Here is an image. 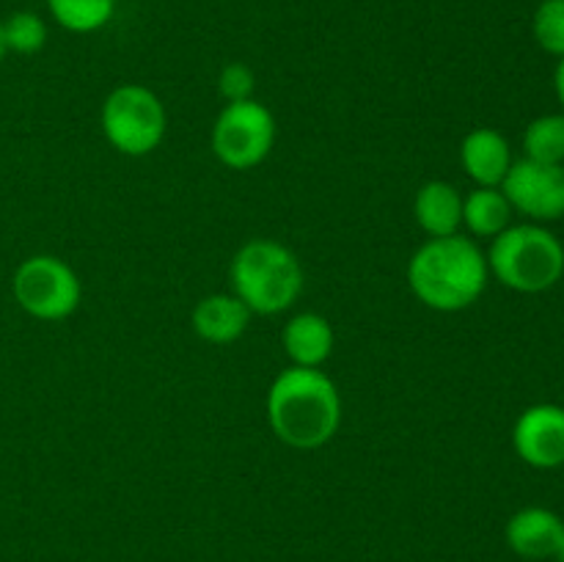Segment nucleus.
I'll use <instances>...</instances> for the list:
<instances>
[{"instance_id": "aec40b11", "label": "nucleus", "mask_w": 564, "mask_h": 562, "mask_svg": "<svg viewBox=\"0 0 564 562\" xmlns=\"http://www.w3.org/2000/svg\"><path fill=\"white\" fill-rule=\"evenodd\" d=\"M253 88H257V75L242 61H229L218 75V91L226 102H246L253 99Z\"/></svg>"}, {"instance_id": "9d476101", "label": "nucleus", "mask_w": 564, "mask_h": 562, "mask_svg": "<svg viewBox=\"0 0 564 562\" xmlns=\"http://www.w3.org/2000/svg\"><path fill=\"white\" fill-rule=\"evenodd\" d=\"M564 521L549 507H523L507 521V545L523 560H549L556 554Z\"/></svg>"}, {"instance_id": "5701e85b", "label": "nucleus", "mask_w": 564, "mask_h": 562, "mask_svg": "<svg viewBox=\"0 0 564 562\" xmlns=\"http://www.w3.org/2000/svg\"><path fill=\"white\" fill-rule=\"evenodd\" d=\"M554 560H556V562H564V532H562V540H560V545H556V554H554Z\"/></svg>"}, {"instance_id": "6ab92c4d", "label": "nucleus", "mask_w": 564, "mask_h": 562, "mask_svg": "<svg viewBox=\"0 0 564 562\" xmlns=\"http://www.w3.org/2000/svg\"><path fill=\"white\" fill-rule=\"evenodd\" d=\"M534 42L549 55H564V0H540L532 20Z\"/></svg>"}, {"instance_id": "f8f14e48", "label": "nucleus", "mask_w": 564, "mask_h": 562, "mask_svg": "<svg viewBox=\"0 0 564 562\" xmlns=\"http://www.w3.org/2000/svg\"><path fill=\"white\" fill-rule=\"evenodd\" d=\"M251 323V309L231 292L207 295L193 309V331L209 345H231L246 334Z\"/></svg>"}, {"instance_id": "6e6552de", "label": "nucleus", "mask_w": 564, "mask_h": 562, "mask_svg": "<svg viewBox=\"0 0 564 562\" xmlns=\"http://www.w3.org/2000/svg\"><path fill=\"white\" fill-rule=\"evenodd\" d=\"M501 193L512 204V213L532 218V224L560 220L564 215V165L512 160Z\"/></svg>"}, {"instance_id": "412c9836", "label": "nucleus", "mask_w": 564, "mask_h": 562, "mask_svg": "<svg viewBox=\"0 0 564 562\" xmlns=\"http://www.w3.org/2000/svg\"><path fill=\"white\" fill-rule=\"evenodd\" d=\"M554 88H556V97H560V105H562V110H564V55L560 58V64H556Z\"/></svg>"}, {"instance_id": "f257e3e1", "label": "nucleus", "mask_w": 564, "mask_h": 562, "mask_svg": "<svg viewBox=\"0 0 564 562\" xmlns=\"http://www.w3.org/2000/svg\"><path fill=\"white\" fill-rule=\"evenodd\" d=\"M268 422L286 446L319 450L341 424L339 389L323 369L292 364L270 386Z\"/></svg>"}, {"instance_id": "423d86ee", "label": "nucleus", "mask_w": 564, "mask_h": 562, "mask_svg": "<svg viewBox=\"0 0 564 562\" xmlns=\"http://www.w3.org/2000/svg\"><path fill=\"white\" fill-rule=\"evenodd\" d=\"M11 292L22 312L36 320H64L80 306L83 287L75 270L58 257L36 253L28 257L11 279Z\"/></svg>"}, {"instance_id": "0eeeda50", "label": "nucleus", "mask_w": 564, "mask_h": 562, "mask_svg": "<svg viewBox=\"0 0 564 562\" xmlns=\"http://www.w3.org/2000/svg\"><path fill=\"white\" fill-rule=\"evenodd\" d=\"M275 143V119L259 99L226 102L213 127V152L226 169L248 171L262 163Z\"/></svg>"}, {"instance_id": "dca6fc26", "label": "nucleus", "mask_w": 564, "mask_h": 562, "mask_svg": "<svg viewBox=\"0 0 564 562\" xmlns=\"http://www.w3.org/2000/svg\"><path fill=\"white\" fill-rule=\"evenodd\" d=\"M53 20L69 33H94L110 22L116 0H47Z\"/></svg>"}, {"instance_id": "ddd939ff", "label": "nucleus", "mask_w": 564, "mask_h": 562, "mask_svg": "<svg viewBox=\"0 0 564 562\" xmlns=\"http://www.w3.org/2000/svg\"><path fill=\"white\" fill-rule=\"evenodd\" d=\"M281 345L295 367H323L334 353V328L317 312H301L284 325Z\"/></svg>"}, {"instance_id": "f03ea898", "label": "nucleus", "mask_w": 564, "mask_h": 562, "mask_svg": "<svg viewBox=\"0 0 564 562\" xmlns=\"http://www.w3.org/2000/svg\"><path fill=\"white\" fill-rule=\"evenodd\" d=\"M488 275L485 251L460 231L452 237H430L408 264L413 295L435 312H463L474 306L488 287Z\"/></svg>"}, {"instance_id": "4468645a", "label": "nucleus", "mask_w": 564, "mask_h": 562, "mask_svg": "<svg viewBox=\"0 0 564 562\" xmlns=\"http://www.w3.org/2000/svg\"><path fill=\"white\" fill-rule=\"evenodd\" d=\"M413 218L430 237H452L463 226V196L444 180L424 182L413 198Z\"/></svg>"}, {"instance_id": "4be33fe9", "label": "nucleus", "mask_w": 564, "mask_h": 562, "mask_svg": "<svg viewBox=\"0 0 564 562\" xmlns=\"http://www.w3.org/2000/svg\"><path fill=\"white\" fill-rule=\"evenodd\" d=\"M9 55V47H6V33H3V20H0V61Z\"/></svg>"}, {"instance_id": "a211bd4d", "label": "nucleus", "mask_w": 564, "mask_h": 562, "mask_svg": "<svg viewBox=\"0 0 564 562\" xmlns=\"http://www.w3.org/2000/svg\"><path fill=\"white\" fill-rule=\"evenodd\" d=\"M3 33L9 53L33 55L47 42V25L36 11H14L9 20H3Z\"/></svg>"}, {"instance_id": "1a4fd4ad", "label": "nucleus", "mask_w": 564, "mask_h": 562, "mask_svg": "<svg viewBox=\"0 0 564 562\" xmlns=\"http://www.w3.org/2000/svg\"><path fill=\"white\" fill-rule=\"evenodd\" d=\"M512 446L534 468L564 466V408L554 402L527 408L512 428Z\"/></svg>"}, {"instance_id": "f3484780", "label": "nucleus", "mask_w": 564, "mask_h": 562, "mask_svg": "<svg viewBox=\"0 0 564 562\" xmlns=\"http://www.w3.org/2000/svg\"><path fill=\"white\" fill-rule=\"evenodd\" d=\"M523 154L538 163L564 165V114H545L529 121L523 132Z\"/></svg>"}, {"instance_id": "2eb2a0df", "label": "nucleus", "mask_w": 564, "mask_h": 562, "mask_svg": "<svg viewBox=\"0 0 564 562\" xmlns=\"http://www.w3.org/2000/svg\"><path fill=\"white\" fill-rule=\"evenodd\" d=\"M512 204L501 193V187H474L468 196H463V226L474 237H490L510 226Z\"/></svg>"}, {"instance_id": "20e7f679", "label": "nucleus", "mask_w": 564, "mask_h": 562, "mask_svg": "<svg viewBox=\"0 0 564 562\" xmlns=\"http://www.w3.org/2000/svg\"><path fill=\"white\" fill-rule=\"evenodd\" d=\"M485 257L501 284L527 295L551 290L564 275L562 240L540 224H510L494 237Z\"/></svg>"}, {"instance_id": "9b49d317", "label": "nucleus", "mask_w": 564, "mask_h": 562, "mask_svg": "<svg viewBox=\"0 0 564 562\" xmlns=\"http://www.w3.org/2000/svg\"><path fill=\"white\" fill-rule=\"evenodd\" d=\"M460 163L477 187H501L512 165V149L499 130L477 127L463 138Z\"/></svg>"}, {"instance_id": "7ed1b4c3", "label": "nucleus", "mask_w": 564, "mask_h": 562, "mask_svg": "<svg viewBox=\"0 0 564 562\" xmlns=\"http://www.w3.org/2000/svg\"><path fill=\"white\" fill-rule=\"evenodd\" d=\"M231 290L251 314H281L301 298L303 268L295 253L275 240H251L231 259Z\"/></svg>"}, {"instance_id": "39448f33", "label": "nucleus", "mask_w": 564, "mask_h": 562, "mask_svg": "<svg viewBox=\"0 0 564 562\" xmlns=\"http://www.w3.org/2000/svg\"><path fill=\"white\" fill-rule=\"evenodd\" d=\"M169 116L154 91L138 83L113 88L102 105V130L116 152L143 158L163 143Z\"/></svg>"}]
</instances>
